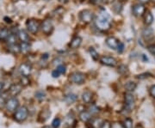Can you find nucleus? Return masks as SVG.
<instances>
[{"instance_id":"obj_1","label":"nucleus","mask_w":155,"mask_h":128,"mask_svg":"<svg viewBox=\"0 0 155 128\" xmlns=\"http://www.w3.org/2000/svg\"><path fill=\"white\" fill-rule=\"evenodd\" d=\"M28 109L25 106H22L16 110V113L14 114V119L17 122H22L28 118Z\"/></svg>"},{"instance_id":"obj_2","label":"nucleus","mask_w":155,"mask_h":128,"mask_svg":"<svg viewBox=\"0 0 155 128\" xmlns=\"http://www.w3.org/2000/svg\"><path fill=\"white\" fill-rule=\"evenodd\" d=\"M95 23H96L97 28L100 29V30H102V31H107L111 27L110 22H109L108 18H105V17H104V16L97 17L96 19Z\"/></svg>"},{"instance_id":"obj_3","label":"nucleus","mask_w":155,"mask_h":128,"mask_svg":"<svg viewBox=\"0 0 155 128\" xmlns=\"http://www.w3.org/2000/svg\"><path fill=\"white\" fill-rule=\"evenodd\" d=\"M26 26H27L28 31L31 34H35L37 33L39 28H41L40 22L35 19H28V21L26 22Z\"/></svg>"},{"instance_id":"obj_4","label":"nucleus","mask_w":155,"mask_h":128,"mask_svg":"<svg viewBox=\"0 0 155 128\" xmlns=\"http://www.w3.org/2000/svg\"><path fill=\"white\" fill-rule=\"evenodd\" d=\"M79 18L84 23H90L94 18V13L90 10H84L80 12Z\"/></svg>"},{"instance_id":"obj_5","label":"nucleus","mask_w":155,"mask_h":128,"mask_svg":"<svg viewBox=\"0 0 155 128\" xmlns=\"http://www.w3.org/2000/svg\"><path fill=\"white\" fill-rule=\"evenodd\" d=\"M125 105L128 111H131L135 106V98L131 92H127L125 94Z\"/></svg>"},{"instance_id":"obj_6","label":"nucleus","mask_w":155,"mask_h":128,"mask_svg":"<svg viewBox=\"0 0 155 128\" xmlns=\"http://www.w3.org/2000/svg\"><path fill=\"white\" fill-rule=\"evenodd\" d=\"M18 107H19V101L16 97H11L8 99L5 104L6 109L9 112H15L18 108Z\"/></svg>"},{"instance_id":"obj_7","label":"nucleus","mask_w":155,"mask_h":128,"mask_svg":"<svg viewBox=\"0 0 155 128\" xmlns=\"http://www.w3.org/2000/svg\"><path fill=\"white\" fill-rule=\"evenodd\" d=\"M70 81L75 84H82L85 81V75L82 72H73L70 76Z\"/></svg>"},{"instance_id":"obj_8","label":"nucleus","mask_w":155,"mask_h":128,"mask_svg":"<svg viewBox=\"0 0 155 128\" xmlns=\"http://www.w3.org/2000/svg\"><path fill=\"white\" fill-rule=\"evenodd\" d=\"M99 61L101 64L107 66L115 67L117 66V60L115 58L110 57V56H103L100 58Z\"/></svg>"},{"instance_id":"obj_9","label":"nucleus","mask_w":155,"mask_h":128,"mask_svg":"<svg viewBox=\"0 0 155 128\" xmlns=\"http://www.w3.org/2000/svg\"><path fill=\"white\" fill-rule=\"evenodd\" d=\"M41 31L47 34V35H49L50 34H52L53 30H54V25H53V22L49 19H47L45 20L44 22L41 23Z\"/></svg>"},{"instance_id":"obj_10","label":"nucleus","mask_w":155,"mask_h":128,"mask_svg":"<svg viewBox=\"0 0 155 128\" xmlns=\"http://www.w3.org/2000/svg\"><path fill=\"white\" fill-rule=\"evenodd\" d=\"M19 72L21 73L22 77H28V78L32 72V66L29 64L23 63L19 66Z\"/></svg>"},{"instance_id":"obj_11","label":"nucleus","mask_w":155,"mask_h":128,"mask_svg":"<svg viewBox=\"0 0 155 128\" xmlns=\"http://www.w3.org/2000/svg\"><path fill=\"white\" fill-rule=\"evenodd\" d=\"M22 85L21 84H14L11 85L10 87V89L8 90L9 95H11V96H17V95H19L22 92Z\"/></svg>"},{"instance_id":"obj_12","label":"nucleus","mask_w":155,"mask_h":128,"mask_svg":"<svg viewBox=\"0 0 155 128\" xmlns=\"http://www.w3.org/2000/svg\"><path fill=\"white\" fill-rule=\"evenodd\" d=\"M132 11H133L134 15L135 17H141V16H143V14L146 11V8L142 4H138V5L133 6Z\"/></svg>"},{"instance_id":"obj_13","label":"nucleus","mask_w":155,"mask_h":128,"mask_svg":"<svg viewBox=\"0 0 155 128\" xmlns=\"http://www.w3.org/2000/svg\"><path fill=\"white\" fill-rule=\"evenodd\" d=\"M142 36L144 38L145 40H151L154 37V32H153V29L150 27L147 28H145L142 30Z\"/></svg>"},{"instance_id":"obj_14","label":"nucleus","mask_w":155,"mask_h":128,"mask_svg":"<svg viewBox=\"0 0 155 128\" xmlns=\"http://www.w3.org/2000/svg\"><path fill=\"white\" fill-rule=\"evenodd\" d=\"M119 43L120 41L116 39V37H113V36L106 39V44L109 47H110L111 49H117Z\"/></svg>"},{"instance_id":"obj_15","label":"nucleus","mask_w":155,"mask_h":128,"mask_svg":"<svg viewBox=\"0 0 155 128\" xmlns=\"http://www.w3.org/2000/svg\"><path fill=\"white\" fill-rule=\"evenodd\" d=\"M17 35H18V39L20 40L22 42H26V43H28L29 42V36H28V33L25 31V30H23V29H21V30H19L18 31V33H17Z\"/></svg>"},{"instance_id":"obj_16","label":"nucleus","mask_w":155,"mask_h":128,"mask_svg":"<svg viewBox=\"0 0 155 128\" xmlns=\"http://www.w3.org/2000/svg\"><path fill=\"white\" fill-rule=\"evenodd\" d=\"M81 43H82V38L79 36H76L72 40V41L70 43V47L72 49H77L80 46Z\"/></svg>"},{"instance_id":"obj_17","label":"nucleus","mask_w":155,"mask_h":128,"mask_svg":"<svg viewBox=\"0 0 155 128\" xmlns=\"http://www.w3.org/2000/svg\"><path fill=\"white\" fill-rule=\"evenodd\" d=\"M90 121H91L90 122L91 128H101V126H103V124L104 122L102 119H99V118H95Z\"/></svg>"},{"instance_id":"obj_18","label":"nucleus","mask_w":155,"mask_h":128,"mask_svg":"<svg viewBox=\"0 0 155 128\" xmlns=\"http://www.w3.org/2000/svg\"><path fill=\"white\" fill-rule=\"evenodd\" d=\"M78 117H79L81 121H83V122L84 123H87L91 120V114L88 111H82L80 112Z\"/></svg>"},{"instance_id":"obj_19","label":"nucleus","mask_w":155,"mask_h":128,"mask_svg":"<svg viewBox=\"0 0 155 128\" xmlns=\"http://www.w3.org/2000/svg\"><path fill=\"white\" fill-rule=\"evenodd\" d=\"M91 99H92V93L89 90L84 91L82 95V100H83L84 102V103H91Z\"/></svg>"},{"instance_id":"obj_20","label":"nucleus","mask_w":155,"mask_h":128,"mask_svg":"<svg viewBox=\"0 0 155 128\" xmlns=\"http://www.w3.org/2000/svg\"><path fill=\"white\" fill-rule=\"evenodd\" d=\"M8 50H9L10 53H13V54H18L21 52V48H20V46H18L17 44H13L9 45Z\"/></svg>"},{"instance_id":"obj_21","label":"nucleus","mask_w":155,"mask_h":128,"mask_svg":"<svg viewBox=\"0 0 155 128\" xmlns=\"http://www.w3.org/2000/svg\"><path fill=\"white\" fill-rule=\"evenodd\" d=\"M78 100V95H75V94H68L65 96V101L66 102L68 103V104H72L73 102H75L76 101Z\"/></svg>"},{"instance_id":"obj_22","label":"nucleus","mask_w":155,"mask_h":128,"mask_svg":"<svg viewBox=\"0 0 155 128\" xmlns=\"http://www.w3.org/2000/svg\"><path fill=\"white\" fill-rule=\"evenodd\" d=\"M8 94H9V92L7 91V92H4V93H2V94H0V107H5L6 102H7V101H8Z\"/></svg>"},{"instance_id":"obj_23","label":"nucleus","mask_w":155,"mask_h":128,"mask_svg":"<svg viewBox=\"0 0 155 128\" xmlns=\"http://www.w3.org/2000/svg\"><path fill=\"white\" fill-rule=\"evenodd\" d=\"M145 24L147 25H151L153 22V14L150 12V11H147L145 15V19H144Z\"/></svg>"},{"instance_id":"obj_24","label":"nucleus","mask_w":155,"mask_h":128,"mask_svg":"<svg viewBox=\"0 0 155 128\" xmlns=\"http://www.w3.org/2000/svg\"><path fill=\"white\" fill-rule=\"evenodd\" d=\"M137 84H135L134 82H127V84H125V89L127 90V92H133L134 89H136Z\"/></svg>"},{"instance_id":"obj_25","label":"nucleus","mask_w":155,"mask_h":128,"mask_svg":"<svg viewBox=\"0 0 155 128\" xmlns=\"http://www.w3.org/2000/svg\"><path fill=\"white\" fill-rule=\"evenodd\" d=\"M9 34L10 33L7 28H1L0 29V40H6Z\"/></svg>"},{"instance_id":"obj_26","label":"nucleus","mask_w":155,"mask_h":128,"mask_svg":"<svg viewBox=\"0 0 155 128\" xmlns=\"http://www.w3.org/2000/svg\"><path fill=\"white\" fill-rule=\"evenodd\" d=\"M20 48H21V52L22 53L26 54L28 53V52L30 51V46L28 43H26V42H22V44L20 45Z\"/></svg>"},{"instance_id":"obj_27","label":"nucleus","mask_w":155,"mask_h":128,"mask_svg":"<svg viewBox=\"0 0 155 128\" xmlns=\"http://www.w3.org/2000/svg\"><path fill=\"white\" fill-rule=\"evenodd\" d=\"M6 41H7V43L9 45L16 44V42H17V35L15 34H10L8 38L6 40Z\"/></svg>"},{"instance_id":"obj_28","label":"nucleus","mask_w":155,"mask_h":128,"mask_svg":"<svg viewBox=\"0 0 155 128\" xmlns=\"http://www.w3.org/2000/svg\"><path fill=\"white\" fill-rule=\"evenodd\" d=\"M112 9H113V11H115L116 14H119V13H121V11L122 10V5L120 2H116V3L113 4Z\"/></svg>"},{"instance_id":"obj_29","label":"nucleus","mask_w":155,"mask_h":128,"mask_svg":"<svg viewBox=\"0 0 155 128\" xmlns=\"http://www.w3.org/2000/svg\"><path fill=\"white\" fill-rule=\"evenodd\" d=\"M35 98L39 101H41L45 100L46 98V93H45L43 90H38L35 94Z\"/></svg>"},{"instance_id":"obj_30","label":"nucleus","mask_w":155,"mask_h":128,"mask_svg":"<svg viewBox=\"0 0 155 128\" xmlns=\"http://www.w3.org/2000/svg\"><path fill=\"white\" fill-rule=\"evenodd\" d=\"M123 126L125 128H134V122L133 120L130 118L125 119V120L123 121Z\"/></svg>"},{"instance_id":"obj_31","label":"nucleus","mask_w":155,"mask_h":128,"mask_svg":"<svg viewBox=\"0 0 155 128\" xmlns=\"http://www.w3.org/2000/svg\"><path fill=\"white\" fill-rule=\"evenodd\" d=\"M99 112V107L97 106H96L95 104H92L91 106L89 107V113H90L91 114H98Z\"/></svg>"},{"instance_id":"obj_32","label":"nucleus","mask_w":155,"mask_h":128,"mask_svg":"<svg viewBox=\"0 0 155 128\" xmlns=\"http://www.w3.org/2000/svg\"><path fill=\"white\" fill-rule=\"evenodd\" d=\"M89 52H90V54L91 56V58H92L94 60H97V59H99V54H98V53L95 50L93 47H91Z\"/></svg>"},{"instance_id":"obj_33","label":"nucleus","mask_w":155,"mask_h":128,"mask_svg":"<svg viewBox=\"0 0 155 128\" xmlns=\"http://www.w3.org/2000/svg\"><path fill=\"white\" fill-rule=\"evenodd\" d=\"M118 72L121 73L122 75H127L128 74V69L127 66L125 65H121L118 67Z\"/></svg>"},{"instance_id":"obj_34","label":"nucleus","mask_w":155,"mask_h":128,"mask_svg":"<svg viewBox=\"0 0 155 128\" xmlns=\"http://www.w3.org/2000/svg\"><path fill=\"white\" fill-rule=\"evenodd\" d=\"M61 120L60 118H55L54 120H53V122H52V126L54 128H58L60 126H61Z\"/></svg>"},{"instance_id":"obj_35","label":"nucleus","mask_w":155,"mask_h":128,"mask_svg":"<svg viewBox=\"0 0 155 128\" xmlns=\"http://www.w3.org/2000/svg\"><path fill=\"white\" fill-rule=\"evenodd\" d=\"M56 70L58 71V72L60 74H65L66 72H67V66L65 65H60L59 66L57 67Z\"/></svg>"},{"instance_id":"obj_36","label":"nucleus","mask_w":155,"mask_h":128,"mask_svg":"<svg viewBox=\"0 0 155 128\" xmlns=\"http://www.w3.org/2000/svg\"><path fill=\"white\" fill-rule=\"evenodd\" d=\"M111 128H125L123 124L121 122H118V121H116V122H113L111 124Z\"/></svg>"},{"instance_id":"obj_37","label":"nucleus","mask_w":155,"mask_h":128,"mask_svg":"<svg viewBox=\"0 0 155 128\" xmlns=\"http://www.w3.org/2000/svg\"><path fill=\"white\" fill-rule=\"evenodd\" d=\"M29 84V81H28V77H22V78L21 79V84L22 86H26Z\"/></svg>"},{"instance_id":"obj_38","label":"nucleus","mask_w":155,"mask_h":128,"mask_svg":"<svg viewBox=\"0 0 155 128\" xmlns=\"http://www.w3.org/2000/svg\"><path fill=\"white\" fill-rule=\"evenodd\" d=\"M147 50L149 51L150 53L155 56V45H150L147 46Z\"/></svg>"},{"instance_id":"obj_39","label":"nucleus","mask_w":155,"mask_h":128,"mask_svg":"<svg viewBox=\"0 0 155 128\" xmlns=\"http://www.w3.org/2000/svg\"><path fill=\"white\" fill-rule=\"evenodd\" d=\"M151 76V74L150 73H143V74H140V75H138L136 78H138V79H144V78H148Z\"/></svg>"},{"instance_id":"obj_40","label":"nucleus","mask_w":155,"mask_h":128,"mask_svg":"<svg viewBox=\"0 0 155 128\" xmlns=\"http://www.w3.org/2000/svg\"><path fill=\"white\" fill-rule=\"evenodd\" d=\"M124 50V44L122 43V42H120L119 45H118V47H117V51H118V53H122Z\"/></svg>"},{"instance_id":"obj_41","label":"nucleus","mask_w":155,"mask_h":128,"mask_svg":"<svg viewBox=\"0 0 155 128\" xmlns=\"http://www.w3.org/2000/svg\"><path fill=\"white\" fill-rule=\"evenodd\" d=\"M101 128H111V124L109 121H104Z\"/></svg>"},{"instance_id":"obj_42","label":"nucleus","mask_w":155,"mask_h":128,"mask_svg":"<svg viewBox=\"0 0 155 128\" xmlns=\"http://www.w3.org/2000/svg\"><path fill=\"white\" fill-rule=\"evenodd\" d=\"M150 94H151V95H152L153 97H154L155 98V85H153V86L150 89Z\"/></svg>"},{"instance_id":"obj_43","label":"nucleus","mask_w":155,"mask_h":128,"mask_svg":"<svg viewBox=\"0 0 155 128\" xmlns=\"http://www.w3.org/2000/svg\"><path fill=\"white\" fill-rule=\"evenodd\" d=\"M60 73L58 72V71L57 70H55V71H54L53 72H52V76L54 77V78H59L60 77Z\"/></svg>"},{"instance_id":"obj_44","label":"nucleus","mask_w":155,"mask_h":128,"mask_svg":"<svg viewBox=\"0 0 155 128\" xmlns=\"http://www.w3.org/2000/svg\"><path fill=\"white\" fill-rule=\"evenodd\" d=\"M102 2H103V0H91V3H92L94 5H99Z\"/></svg>"},{"instance_id":"obj_45","label":"nucleus","mask_w":155,"mask_h":128,"mask_svg":"<svg viewBox=\"0 0 155 128\" xmlns=\"http://www.w3.org/2000/svg\"><path fill=\"white\" fill-rule=\"evenodd\" d=\"M4 20L5 21L6 23H11V22H12V20H11L10 17H5V18H4Z\"/></svg>"},{"instance_id":"obj_46","label":"nucleus","mask_w":155,"mask_h":128,"mask_svg":"<svg viewBox=\"0 0 155 128\" xmlns=\"http://www.w3.org/2000/svg\"><path fill=\"white\" fill-rule=\"evenodd\" d=\"M113 2L114 0H103V3H105V4H111Z\"/></svg>"},{"instance_id":"obj_47","label":"nucleus","mask_w":155,"mask_h":128,"mask_svg":"<svg viewBox=\"0 0 155 128\" xmlns=\"http://www.w3.org/2000/svg\"><path fill=\"white\" fill-rule=\"evenodd\" d=\"M140 4H147L149 2L150 0H139Z\"/></svg>"},{"instance_id":"obj_48","label":"nucleus","mask_w":155,"mask_h":128,"mask_svg":"<svg viewBox=\"0 0 155 128\" xmlns=\"http://www.w3.org/2000/svg\"><path fill=\"white\" fill-rule=\"evenodd\" d=\"M3 89H4V84L0 82V94L2 93V90H3Z\"/></svg>"},{"instance_id":"obj_49","label":"nucleus","mask_w":155,"mask_h":128,"mask_svg":"<svg viewBox=\"0 0 155 128\" xmlns=\"http://www.w3.org/2000/svg\"><path fill=\"white\" fill-rule=\"evenodd\" d=\"M142 57H143V59H145V61H147V60H148L147 57H146V56H145L144 54H142Z\"/></svg>"},{"instance_id":"obj_50","label":"nucleus","mask_w":155,"mask_h":128,"mask_svg":"<svg viewBox=\"0 0 155 128\" xmlns=\"http://www.w3.org/2000/svg\"><path fill=\"white\" fill-rule=\"evenodd\" d=\"M42 128H54L53 126H43Z\"/></svg>"},{"instance_id":"obj_51","label":"nucleus","mask_w":155,"mask_h":128,"mask_svg":"<svg viewBox=\"0 0 155 128\" xmlns=\"http://www.w3.org/2000/svg\"><path fill=\"white\" fill-rule=\"evenodd\" d=\"M17 1H19V0H12V2H17Z\"/></svg>"},{"instance_id":"obj_52","label":"nucleus","mask_w":155,"mask_h":128,"mask_svg":"<svg viewBox=\"0 0 155 128\" xmlns=\"http://www.w3.org/2000/svg\"><path fill=\"white\" fill-rule=\"evenodd\" d=\"M121 1H124V0H121Z\"/></svg>"}]
</instances>
